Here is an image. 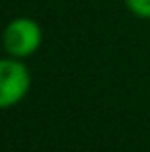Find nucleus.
Segmentation results:
<instances>
[{
    "mask_svg": "<svg viewBox=\"0 0 150 152\" xmlns=\"http://www.w3.org/2000/svg\"><path fill=\"white\" fill-rule=\"evenodd\" d=\"M42 45V29L33 18L19 15L14 18L2 33V46L12 58H29L41 48Z\"/></svg>",
    "mask_w": 150,
    "mask_h": 152,
    "instance_id": "obj_1",
    "label": "nucleus"
},
{
    "mask_svg": "<svg viewBox=\"0 0 150 152\" xmlns=\"http://www.w3.org/2000/svg\"><path fill=\"white\" fill-rule=\"evenodd\" d=\"M31 89L29 67L17 58H0V110L17 106Z\"/></svg>",
    "mask_w": 150,
    "mask_h": 152,
    "instance_id": "obj_2",
    "label": "nucleus"
},
{
    "mask_svg": "<svg viewBox=\"0 0 150 152\" xmlns=\"http://www.w3.org/2000/svg\"><path fill=\"white\" fill-rule=\"evenodd\" d=\"M123 2L135 18L150 21V0H123Z\"/></svg>",
    "mask_w": 150,
    "mask_h": 152,
    "instance_id": "obj_3",
    "label": "nucleus"
}]
</instances>
